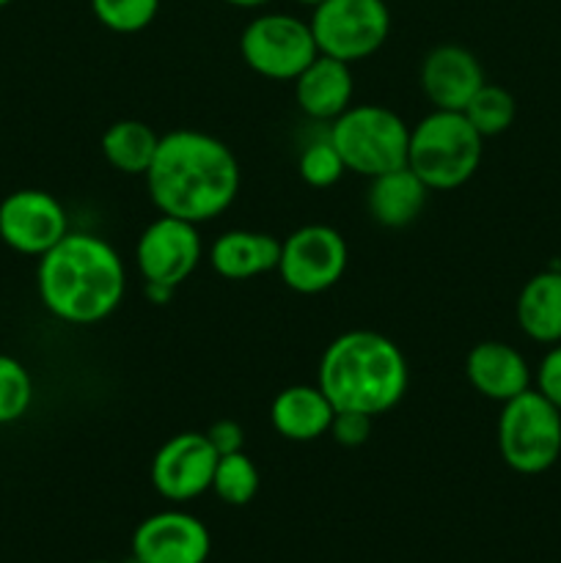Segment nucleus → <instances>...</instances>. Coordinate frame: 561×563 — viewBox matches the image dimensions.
<instances>
[{
  "mask_svg": "<svg viewBox=\"0 0 561 563\" xmlns=\"http://www.w3.org/2000/svg\"><path fill=\"white\" fill-rule=\"evenodd\" d=\"M328 137L346 170L363 179L407 165L410 124L385 104H350L339 119L330 121Z\"/></svg>",
  "mask_w": 561,
  "mask_h": 563,
  "instance_id": "nucleus-5",
  "label": "nucleus"
},
{
  "mask_svg": "<svg viewBox=\"0 0 561 563\" xmlns=\"http://www.w3.org/2000/svg\"><path fill=\"white\" fill-rule=\"evenodd\" d=\"M429 187L410 168H396L369 179L366 209L369 218L383 229H407L421 218L427 207Z\"/></svg>",
  "mask_w": 561,
  "mask_h": 563,
  "instance_id": "nucleus-19",
  "label": "nucleus"
},
{
  "mask_svg": "<svg viewBox=\"0 0 561 563\" xmlns=\"http://www.w3.org/2000/svg\"><path fill=\"white\" fill-rule=\"evenodd\" d=\"M280 258V240L267 231H223L209 247V264L226 280H251L273 273Z\"/></svg>",
  "mask_w": 561,
  "mask_h": 563,
  "instance_id": "nucleus-18",
  "label": "nucleus"
},
{
  "mask_svg": "<svg viewBox=\"0 0 561 563\" xmlns=\"http://www.w3.org/2000/svg\"><path fill=\"white\" fill-rule=\"evenodd\" d=\"M487 82L476 55L460 44H440L421 60V91L432 110L462 113L473 93Z\"/></svg>",
  "mask_w": 561,
  "mask_h": 563,
  "instance_id": "nucleus-14",
  "label": "nucleus"
},
{
  "mask_svg": "<svg viewBox=\"0 0 561 563\" xmlns=\"http://www.w3.org/2000/svg\"><path fill=\"white\" fill-rule=\"evenodd\" d=\"M336 407L319 385H289L270 405V423L275 434L292 443H314L324 438L333 423Z\"/></svg>",
  "mask_w": 561,
  "mask_h": 563,
  "instance_id": "nucleus-17",
  "label": "nucleus"
},
{
  "mask_svg": "<svg viewBox=\"0 0 561 563\" xmlns=\"http://www.w3.org/2000/svg\"><path fill=\"white\" fill-rule=\"evenodd\" d=\"M33 405V377L22 361L0 355V427L25 418Z\"/></svg>",
  "mask_w": 561,
  "mask_h": 563,
  "instance_id": "nucleus-24",
  "label": "nucleus"
},
{
  "mask_svg": "<svg viewBox=\"0 0 561 563\" xmlns=\"http://www.w3.org/2000/svg\"><path fill=\"white\" fill-rule=\"evenodd\" d=\"M258 487H262V476H258L256 462L245 451L220 456L218 465H215L212 493L226 506H248L256 498Z\"/></svg>",
  "mask_w": 561,
  "mask_h": 563,
  "instance_id": "nucleus-23",
  "label": "nucleus"
},
{
  "mask_svg": "<svg viewBox=\"0 0 561 563\" xmlns=\"http://www.w3.org/2000/svg\"><path fill=\"white\" fill-rule=\"evenodd\" d=\"M91 11L108 31L141 33L157 16L160 0H91Z\"/></svg>",
  "mask_w": 561,
  "mask_h": 563,
  "instance_id": "nucleus-26",
  "label": "nucleus"
},
{
  "mask_svg": "<svg viewBox=\"0 0 561 563\" xmlns=\"http://www.w3.org/2000/svg\"><path fill=\"white\" fill-rule=\"evenodd\" d=\"M220 454L204 432H179L165 440L152 456L148 478L160 498L187 504L212 489L215 465Z\"/></svg>",
  "mask_w": 561,
  "mask_h": 563,
  "instance_id": "nucleus-12",
  "label": "nucleus"
},
{
  "mask_svg": "<svg viewBox=\"0 0 561 563\" xmlns=\"http://www.w3.org/2000/svg\"><path fill=\"white\" fill-rule=\"evenodd\" d=\"M160 137L154 126H148L141 119H119L102 132V157L110 168L127 176H146L148 165L154 163Z\"/></svg>",
  "mask_w": 561,
  "mask_h": 563,
  "instance_id": "nucleus-21",
  "label": "nucleus"
},
{
  "mask_svg": "<svg viewBox=\"0 0 561 563\" xmlns=\"http://www.w3.org/2000/svg\"><path fill=\"white\" fill-rule=\"evenodd\" d=\"M11 3V0H0V9H3V5H9Z\"/></svg>",
  "mask_w": 561,
  "mask_h": 563,
  "instance_id": "nucleus-33",
  "label": "nucleus"
},
{
  "mask_svg": "<svg viewBox=\"0 0 561 563\" xmlns=\"http://www.w3.org/2000/svg\"><path fill=\"white\" fill-rule=\"evenodd\" d=\"M209 550V528L187 511H157L132 533L135 563H207Z\"/></svg>",
  "mask_w": 561,
  "mask_h": 563,
  "instance_id": "nucleus-13",
  "label": "nucleus"
},
{
  "mask_svg": "<svg viewBox=\"0 0 561 563\" xmlns=\"http://www.w3.org/2000/svg\"><path fill=\"white\" fill-rule=\"evenodd\" d=\"M372 421L374 418L363 416V412H336L328 434L344 449H358L372 434Z\"/></svg>",
  "mask_w": 561,
  "mask_h": 563,
  "instance_id": "nucleus-27",
  "label": "nucleus"
},
{
  "mask_svg": "<svg viewBox=\"0 0 561 563\" xmlns=\"http://www.w3.org/2000/svg\"><path fill=\"white\" fill-rule=\"evenodd\" d=\"M143 179L160 214L201 225L237 201L242 170L237 154L220 137L201 130H170L160 137Z\"/></svg>",
  "mask_w": 561,
  "mask_h": 563,
  "instance_id": "nucleus-1",
  "label": "nucleus"
},
{
  "mask_svg": "<svg viewBox=\"0 0 561 563\" xmlns=\"http://www.w3.org/2000/svg\"><path fill=\"white\" fill-rule=\"evenodd\" d=\"M204 434H207L209 443H212V449L218 451L220 456L234 454V451H245V432H242L240 423L231 421V418H220V421H215Z\"/></svg>",
  "mask_w": 561,
  "mask_h": 563,
  "instance_id": "nucleus-29",
  "label": "nucleus"
},
{
  "mask_svg": "<svg viewBox=\"0 0 561 563\" xmlns=\"http://www.w3.org/2000/svg\"><path fill=\"white\" fill-rule=\"evenodd\" d=\"M465 377L479 396L490 401L515 399L534 383V372L526 355L506 341H479L465 357Z\"/></svg>",
  "mask_w": 561,
  "mask_h": 563,
  "instance_id": "nucleus-15",
  "label": "nucleus"
},
{
  "mask_svg": "<svg viewBox=\"0 0 561 563\" xmlns=\"http://www.w3.org/2000/svg\"><path fill=\"white\" fill-rule=\"evenodd\" d=\"M88 563H113V561H88Z\"/></svg>",
  "mask_w": 561,
  "mask_h": 563,
  "instance_id": "nucleus-34",
  "label": "nucleus"
},
{
  "mask_svg": "<svg viewBox=\"0 0 561 563\" xmlns=\"http://www.w3.org/2000/svg\"><path fill=\"white\" fill-rule=\"evenodd\" d=\"M69 231V214L53 192L22 187L0 201V242L14 253L42 258Z\"/></svg>",
  "mask_w": 561,
  "mask_h": 563,
  "instance_id": "nucleus-11",
  "label": "nucleus"
},
{
  "mask_svg": "<svg viewBox=\"0 0 561 563\" xmlns=\"http://www.w3.org/2000/svg\"><path fill=\"white\" fill-rule=\"evenodd\" d=\"M297 174L314 190H328V187L339 185L341 176L346 174V165L336 152L333 141L324 135L302 146L300 157H297Z\"/></svg>",
  "mask_w": 561,
  "mask_h": 563,
  "instance_id": "nucleus-25",
  "label": "nucleus"
},
{
  "mask_svg": "<svg viewBox=\"0 0 561 563\" xmlns=\"http://www.w3.org/2000/svg\"><path fill=\"white\" fill-rule=\"evenodd\" d=\"M223 3L237 5V9H262V5H270L273 0H223Z\"/></svg>",
  "mask_w": 561,
  "mask_h": 563,
  "instance_id": "nucleus-31",
  "label": "nucleus"
},
{
  "mask_svg": "<svg viewBox=\"0 0 561 563\" xmlns=\"http://www.w3.org/2000/svg\"><path fill=\"white\" fill-rule=\"evenodd\" d=\"M317 385L336 412H363L377 418L405 399L410 368L405 352L388 335L374 330H346L324 346Z\"/></svg>",
  "mask_w": 561,
  "mask_h": 563,
  "instance_id": "nucleus-3",
  "label": "nucleus"
},
{
  "mask_svg": "<svg viewBox=\"0 0 561 563\" xmlns=\"http://www.w3.org/2000/svg\"><path fill=\"white\" fill-rule=\"evenodd\" d=\"M295 102L302 115L314 121H336L352 104L355 77L350 64L319 53L300 75L292 80Z\"/></svg>",
  "mask_w": 561,
  "mask_h": 563,
  "instance_id": "nucleus-16",
  "label": "nucleus"
},
{
  "mask_svg": "<svg viewBox=\"0 0 561 563\" xmlns=\"http://www.w3.org/2000/svg\"><path fill=\"white\" fill-rule=\"evenodd\" d=\"M482 157L484 137L457 110H432L410 126L407 168L429 192H449L471 181Z\"/></svg>",
  "mask_w": 561,
  "mask_h": 563,
  "instance_id": "nucleus-4",
  "label": "nucleus"
},
{
  "mask_svg": "<svg viewBox=\"0 0 561 563\" xmlns=\"http://www.w3.org/2000/svg\"><path fill=\"white\" fill-rule=\"evenodd\" d=\"M534 385H537V390L550 405H556L561 410V341L544 352L537 372H534Z\"/></svg>",
  "mask_w": 561,
  "mask_h": 563,
  "instance_id": "nucleus-28",
  "label": "nucleus"
},
{
  "mask_svg": "<svg viewBox=\"0 0 561 563\" xmlns=\"http://www.w3.org/2000/svg\"><path fill=\"white\" fill-rule=\"evenodd\" d=\"M240 55L264 80L292 82L319 55L311 25L295 14L267 11L242 27Z\"/></svg>",
  "mask_w": 561,
  "mask_h": 563,
  "instance_id": "nucleus-7",
  "label": "nucleus"
},
{
  "mask_svg": "<svg viewBox=\"0 0 561 563\" xmlns=\"http://www.w3.org/2000/svg\"><path fill=\"white\" fill-rule=\"evenodd\" d=\"M517 328L531 341L553 346L561 341V269L550 267L522 284L515 302Z\"/></svg>",
  "mask_w": 561,
  "mask_h": 563,
  "instance_id": "nucleus-20",
  "label": "nucleus"
},
{
  "mask_svg": "<svg viewBox=\"0 0 561 563\" xmlns=\"http://www.w3.org/2000/svg\"><path fill=\"white\" fill-rule=\"evenodd\" d=\"M295 3H300V5H308V9H317V5L322 3V0H295Z\"/></svg>",
  "mask_w": 561,
  "mask_h": 563,
  "instance_id": "nucleus-32",
  "label": "nucleus"
},
{
  "mask_svg": "<svg viewBox=\"0 0 561 563\" xmlns=\"http://www.w3.org/2000/svg\"><path fill=\"white\" fill-rule=\"evenodd\" d=\"M201 258L204 242L198 225L170 214L152 220L135 242V267L143 284L176 289L196 273Z\"/></svg>",
  "mask_w": 561,
  "mask_h": 563,
  "instance_id": "nucleus-10",
  "label": "nucleus"
},
{
  "mask_svg": "<svg viewBox=\"0 0 561 563\" xmlns=\"http://www.w3.org/2000/svg\"><path fill=\"white\" fill-rule=\"evenodd\" d=\"M346 264L350 247L341 231L324 223H308L280 242L275 273L280 275L286 289L297 295H322L344 278Z\"/></svg>",
  "mask_w": 561,
  "mask_h": 563,
  "instance_id": "nucleus-9",
  "label": "nucleus"
},
{
  "mask_svg": "<svg viewBox=\"0 0 561 563\" xmlns=\"http://www.w3.org/2000/svg\"><path fill=\"white\" fill-rule=\"evenodd\" d=\"M36 291L58 322L75 328L99 324L124 300V258L102 236L69 231L38 258Z\"/></svg>",
  "mask_w": 561,
  "mask_h": 563,
  "instance_id": "nucleus-2",
  "label": "nucleus"
},
{
  "mask_svg": "<svg viewBox=\"0 0 561 563\" xmlns=\"http://www.w3.org/2000/svg\"><path fill=\"white\" fill-rule=\"evenodd\" d=\"M143 291H146V297L154 302V306H165V302L174 297L176 289H168V286H160V284H143Z\"/></svg>",
  "mask_w": 561,
  "mask_h": 563,
  "instance_id": "nucleus-30",
  "label": "nucleus"
},
{
  "mask_svg": "<svg viewBox=\"0 0 561 563\" xmlns=\"http://www.w3.org/2000/svg\"><path fill=\"white\" fill-rule=\"evenodd\" d=\"M308 25L319 53L352 66L388 42L391 9L385 0H322Z\"/></svg>",
  "mask_w": 561,
  "mask_h": 563,
  "instance_id": "nucleus-8",
  "label": "nucleus"
},
{
  "mask_svg": "<svg viewBox=\"0 0 561 563\" xmlns=\"http://www.w3.org/2000/svg\"><path fill=\"white\" fill-rule=\"evenodd\" d=\"M498 454L520 476L548 473L561 456V410L537 388L504 401L498 416Z\"/></svg>",
  "mask_w": 561,
  "mask_h": 563,
  "instance_id": "nucleus-6",
  "label": "nucleus"
},
{
  "mask_svg": "<svg viewBox=\"0 0 561 563\" xmlns=\"http://www.w3.org/2000/svg\"><path fill=\"white\" fill-rule=\"evenodd\" d=\"M468 121H471L473 130L482 137H495L504 135L517 119V102L512 97V91H506L504 86H495V82H484L476 93L471 97V102L462 110Z\"/></svg>",
  "mask_w": 561,
  "mask_h": 563,
  "instance_id": "nucleus-22",
  "label": "nucleus"
}]
</instances>
